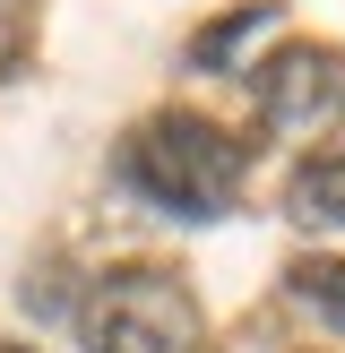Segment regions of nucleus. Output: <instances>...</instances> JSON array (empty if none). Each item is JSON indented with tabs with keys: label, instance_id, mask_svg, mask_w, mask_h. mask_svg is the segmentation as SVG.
I'll return each instance as SVG.
<instances>
[{
	"label": "nucleus",
	"instance_id": "obj_1",
	"mask_svg": "<svg viewBox=\"0 0 345 353\" xmlns=\"http://www.w3.org/2000/svg\"><path fill=\"white\" fill-rule=\"evenodd\" d=\"M241 172H250V147L199 112H155L121 147V181L164 216H224L241 199Z\"/></svg>",
	"mask_w": 345,
	"mask_h": 353
},
{
	"label": "nucleus",
	"instance_id": "obj_2",
	"mask_svg": "<svg viewBox=\"0 0 345 353\" xmlns=\"http://www.w3.org/2000/svg\"><path fill=\"white\" fill-rule=\"evenodd\" d=\"M78 336H86V353H190L199 345V302L164 268H121L86 293Z\"/></svg>",
	"mask_w": 345,
	"mask_h": 353
},
{
	"label": "nucleus",
	"instance_id": "obj_3",
	"mask_svg": "<svg viewBox=\"0 0 345 353\" xmlns=\"http://www.w3.org/2000/svg\"><path fill=\"white\" fill-rule=\"evenodd\" d=\"M337 95H345V61L328 43H293V52H276V61L250 69V112L268 121V130H302L310 138L337 112Z\"/></svg>",
	"mask_w": 345,
	"mask_h": 353
},
{
	"label": "nucleus",
	"instance_id": "obj_4",
	"mask_svg": "<svg viewBox=\"0 0 345 353\" xmlns=\"http://www.w3.org/2000/svg\"><path fill=\"white\" fill-rule=\"evenodd\" d=\"M285 199H293V216H302V224H328V233H337V224H345V164L310 147V164L293 172Z\"/></svg>",
	"mask_w": 345,
	"mask_h": 353
},
{
	"label": "nucleus",
	"instance_id": "obj_5",
	"mask_svg": "<svg viewBox=\"0 0 345 353\" xmlns=\"http://www.w3.org/2000/svg\"><path fill=\"white\" fill-rule=\"evenodd\" d=\"M268 17H276V0H250V9L216 17V26H207L199 43H190V69H224V61H233V52H241V43L259 34V26H268Z\"/></svg>",
	"mask_w": 345,
	"mask_h": 353
},
{
	"label": "nucleus",
	"instance_id": "obj_6",
	"mask_svg": "<svg viewBox=\"0 0 345 353\" xmlns=\"http://www.w3.org/2000/svg\"><path fill=\"white\" fill-rule=\"evenodd\" d=\"M293 293H302L319 319L345 327V259H302V268H293Z\"/></svg>",
	"mask_w": 345,
	"mask_h": 353
},
{
	"label": "nucleus",
	"instance_id": "obj_7",
	"mask_svg": "<svg viewBox=\"0 0 345 353\" xmlns=\"http://www.w3.org/2000/svg\"><path fill=\"white\" fill-rule=\"evenodd\" d=\"M319 155H337V164H345V121H337V130L319 138Z\"/></svg>",
	"mask_w": 345,
	"mask_h": 353
},
{
	"label": "nucleus",
	"instance_id": "obj_8",
	"mask_svg": "<svg viewBox=\"0 0 345 353\" xmlns=\"http://www.w3.org/2000/svg\"><path fill=\"white\" fill-rule=\"evenodd\" d=\"M0 353H26V345H0Z\"/></svg>",
	"mask_w": 345,
	"mask_h": 353
}]
</instances>
